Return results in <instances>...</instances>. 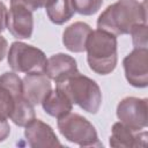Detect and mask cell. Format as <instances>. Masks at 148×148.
Wrapping results in <instances>:
<instances>
[{"label": "cell", "mask_w": 148, "mask_h": 148, "mask_svg": "<svg viewBox=\"0 0 148 148\" xmlns=\"http://www.w3.org/2000/svg\"><path fill=\"white\" fill-rule=\"evenodd\" d=\"M147 22L146 0H118L108 6L97 20V29L114 36L130 34L138 25Z\"/></svg>", "instance_id": "obj_1"}, {"label": "cell", "mask_w": 148, "mask_h": 148, "mask_svg": "<svg viewBox=\"0 0 148 148\" xmlns=\"http://www.w3.org/2000/svg\"><path fill=\"white\" fill-rule=\"evenodd\" d=\"M117 45V36L99 29L92 30L86 43L89 68L99 75L113 72L118 61Z\"/></svg>", "instance_id": "obj_2"}, {"label": "cell", "mask_w": 148, "mask_h": 148, "mask_svg": "<svg viewBox=\"0 0 148 148\" xmlns=\"http://www.w3.org/2000/svg\"><path fill=\"white\" fill-rule=\"evenodd\" d=\"M57 88L65 92L73 104L79 105L83 111L95 114L102 104V91L92 79L77 73L64 81L57 82Z\"/></svg>", "instance_id": "obj_3"}, {"label": "cell", "mask_w": 148, "mask_h": 148, "mask_svg": "<svg viewBox=\"0 0 148 148\" xmlns=\"http://www.w3.org/2000/svg\"><path fill=\"white\" fill-rule=\"evenodd\" d=\"M57 126L61 135L69 142L81 147H103L94 125L81 114L69 112L58 118Z\"/></svg>", "instance_id": "obj_4"}, {"label": "cell", "mask_w": 148, "mask_h": 148, "mask_svg": "<svg viewBox=\"0 0 148 148\" xmlns=\"http://www.w3.org/2000/svg\"><path fill=\"white\" fill-rule=\"evenodd\" d=\"M46 61V56L40 49L22 42L12 43L7 53L9 67L17 73H44Z\"/></svg>", "instance_id": "obj_5"}, {"label": "cell", "mask_w": 148, "mask_h": 148, "mask_svg": "<svg viewBox=\"0 0 148 148\" xmlns=\"http://www.w3.org/2000/svg\"><path fill=\"white\" fill-rule=\"evenodd\" d=\"M147 98L128 96L123 98L117 105V117L119 121L135 131H141L147 127Z\"/></svg>", "instance_id": "obj_6"}, {"label": "cell", "mask_w": 148, "mask_h": 148, "mask_svg": "<svg viewBox=\"0 0 148 148\" xmlns=\"http://www.w3.org/2000/svg\"><path fill=\"white\" fill-rule=\"evenodd\" d=\"M123 66L127 82L135 88L148 86V50L134 49L124 60Z\"/></svg>", "instance_id": "obj_7"}, {"label": "cell", "mask_w": 148, "mask_h": 148, "mask_svg": "<svg viewBox=\"0 0 148 148\" xmlns=\"http://www.w3.org/2000/svg\"><path fill=\"white\" fill-rule=\"evenodd\" d=\"M23 97L22 80L14 72L0 75V118L8 119L16 102Z\"/></svg>", "instance_id": "obj_8"}, {"label": "cell", "mask_w": 148, "mask_h": 148, "mask_svg": "<svg viewBox=\"0 0 148 148\" xmlns=\"http://www.w3.org/2000/svg\"><path fill=\"white\" fill-rule=\"evenodd\" d=\"M24 136L28 145L32 148H56L62 146L52 127L36 118L25 126Z\"/></svg>", "instance_id": "obj_9"}, {"label": "cell", "mask_w": 148, "mask_h": 148, "mask_svg": "<svg viewBox=\"0 0 148 148\" xmlns=\"http://www.w3.org/2000/svg\"><path fill=\"white\" fill-rule=\"evenodd\" d=\"M7 29L13 37L17 39H29L34 30V16L32 12L22 5H10Z\"/></svg>", "instance_id": "obj_10"}, {"label": "cell", "mask_w": 148, "mask_h": 148, "mask_svg": "<svg viewBox=\"0 0 148 148\" xmlns=\"http://www.w3.org/2000/svg\"><path fill=\"white\" fill-rule=\"evenodd\" d=\"M51 90V80L45 73H29L22 80L23 97L34 106L40 104Z\"/></svg>", "instance_id": "obj_11"}, {"label": "cell", "mask_w": 148, "mask_h": 148, "mask_svg": "<svg viewBox=\"0 0 148 148\" xmlns=\"http://www.w3.org/2000/svg\"><path fill=\"white\" fill-rule=\"evenodd\" d=\"M109 143L116 148L140 147L147 143V132L145 130L135 131L125 124L118 121L112 125Z\"/></svg>", "instance_id": "obj_12"}, {"label": "cell", "mask_w": 148, "mask_h": 148, "mask_svg": "<svg viewBox=\"0 0 148 148\" xmlns=\"http://www.w3.org/2000/svg\"><path fill=\"white\" fill-rule=\"evenodd\" d=\"M50 80L57 82L64 81L77 73V65L76 60L66 53H57L51 56L46 61V67L44 72Z\"/></svg>", "instance_id": "obj_13"}, {"label": "cell", "mask_w": 148, "mask_h": 148, "mask_svg": "<svg viewBox=\"0 0 148 148\" xmlns=\"http://www.w3.org/2000/svg\"><path fill=\"white\" fill-rule=\"evenodd\" d=\"M92 29L84 22H74L68 25L62 34V43L65 47L74 53L86 51V43Z\"/></svg>", "instance_id": "obj_14"}, {"label": "cell", "mask_w": 148, "mask_h": 148, "mask_svg": "<svg viewBox=\"0 0 148 148\" xmlns=\"http://www.w3.org/2000/svg\"><path fill=\"white\" fill-rule=\"evenodd\" d=\"M40 104L43 106V110L49 116L57 119L69 113L73 109V103L71 102V99L65 95L64 91H61L57 87L54 90H51L49 92V95L43 99Z\"/></svg>", "instance_id": "obj_15"}, {"label": "cell", "mask_w": 148, "mask_h": 148, "mask_svg": "<svg viewBox=\"0 0 148 148\" xmlns=\"http://www.w3.org/2000/svg\"><path fill=\"white\" fill-rule=\"evenodd\" d=\"M45 10L50 21L59 25L69 21L75 13L71 0H51L46 5Z\"/></svg>", "instance_id": "obj_16"}, {"label": "cell", "mask_w": 148, "mask_h": 148, "mask_svg": "<svg viewBox=\"0 0 148 148\" xmlns=\"http://www.w3.org/2000/svg\"><path fill=\"white\" fill-rule=\"evenodd\" d=\"M9 119L20 127H25L30 121L35 119V109L31 103H29L24 97H21L9 116Z\"/></svg>", "instance_id": "obj_17"}, {"label": "cell", "mask_w": 148, "mask_h": 148, "mask_svg": "<svg viewBox=\"0 0 148 148\" xmlns=\"http://www.w3.org/2000/svg\"><path fill=\"white\" fill-rule=\"evenodd\" d=\"M71 1L74 10L80 15H84V16L96 14L103 5V0H71Z\"/></svg>", "instance_id": "obj_18"}, {"label": "cell", "mask_w": 148, "mask_h": 148, "mask_svg": "<svg viewBox=\"0 0 148 148\" xmlns=\"http://www.w3.org/2000/svg\"><path fill=\"white\" fill-rule=\"evenodd\" d=\"M132 42L134 45V49H147L148 45V38H147V24H138L131 30Z\"/></svg>", "instance_id": "obj_19"}, {"label": "cell", "mask_w": 148, "mask_h": 148, "mask_svg": "<svg viewBox=\"0 0 148 148\" xmlns=\"http://www.w3.org/2000/svg\"><path fill=\"white\" fill-rule=\"evenodd\" d=\"M51 0H10V5H22L29 10L34 12L42 7H46V5Z\"/></svg>", "instance_id": "obj_20"}, {"label": "cell", "mask_w": 148, "mask_h": 148, "mask_svg": "<svg viewBox=\"0 0 148 148\" xmlns=\"http://www.w3.org/2000/svg\"><path fill=\"white\" fill-rule=\"evenodd\" d=\"M10 133V126L6 118H0V142L5 141Z\"/></svg>", "instance_id": "obj_21"}, {"label": "cell", "mask_w": 148, "mask_h": 148, "mask_svg": "<svg viewBox=\"0 0 148 148\" xmlns=\"http://www.w3.org/2000/svg\"><path fill=\"white\" fill-rule=\"evenodd\" d=\"M7 17H8L7 7L2 1H0V32H2L7 28Z\"/></svg>", "instance_id": "obj_22"}, {"label": "cell", "mask_w": 148, "mask_h": 148, "mask_svg": "<svg viewBox=\"0 0 148 148\" xmlns=\"http://www.w3.org/2000/svg\"><path fill=\"white\" fill-rule=\"evenodd\" d=\"M7 47H8V43H7L6 38L0 35V61L5 58V56L7 53Z\"/></svg>", "instance_id": "obj_23"}]
</instances>
